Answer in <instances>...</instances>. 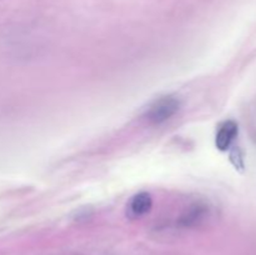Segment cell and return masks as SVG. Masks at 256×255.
<instances>
[{"label": "cell", "mask_w": 256, "mask_h": 255, "mask_svg": "<svg viewBox=\"0 0 256 255\" xmlns=\"http://www.w3.org/2000/svg\"><path fill=\"white\" fill-rule=\"evenodd\" d=\"M180 109V100L178 98L166 95L155 100L148 110L144 118L152 125H160L172 119Z\"/></svg>", "instance_id": "cell-1"}, {"label": "cell", "mask_w": 256, "mask_h": 255, "mask_svg": "<svg viewBox=\"0 0 256 255\" xmlns=\"http://www.w3.org/2000/svg\"><path fill=\"white\" fill-rule=\"evenodd\" d=\"M239 126L234 120H226L219 126V130L215 136V145L222 152H226L232 146V142L238 136Z\"/></svg>", "instance_id": "cell-2"}, {"label": "cell", "mask_w": 256, "mask_h": 255, "mask_svg": "<svg viewBox=\"0 0 256 255\" xmlns=\"http://www.w3.org/2000/svg\"><path fill=\"white\" fill-rule=\"evenodd\" d=\"M152 198L149 192H142L139 194L134 195L132 199L130 200L129 210L130 215L134 218L144 216L145 214L152 210Z\"/></svg>", "instance_id": "cell-4"}, {"label": "cell", "mask_w": 256, "mask_h": 255, "mask_svg": "<svg viewBox=\"0 0 256 255\" xmlns=\"http://www.w3.org/2000/svg\"><path fill=\"white\" fill-rule=\"evenodd\" d=\"M208 215H209V206L196 202L185 210L184 214L180 218V224L182 226H195L204 222Z\"/></svg>", "instance_id": "cell-3"}]
</instances>
